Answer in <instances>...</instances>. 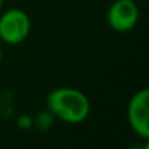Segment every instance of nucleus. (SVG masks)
Returning <instances> with one entry per match:
<instances>
[{
    "label": "nucleus",
    "mask_w": 149,
    "mask_h": 149,
    "mask_svg": "<svg viewBox=\"0 0 149 149\" xmlns=\"http://www.w3.org/2000/svg\"><path fill=\"white\" fill-rule=\"evenodd\" d=\"M53 121H54V116L47 110V111H41L38 114V117L34 120V124L40 129V130H48L51 126H53Z\"/></svg>",
    "instance_id": "5"
},
{
    "label": "nucleus",
    "mask_w": 149,
    "mask_h": 149,
    "mask_svg": "<svg viewBox=\"0 0 149 149\" xmlns=\"http://www.w3.org/2000/svg\"><path fill=\"white\" fill-rule=\"evenodd\" d=\"M127 118L133 132L142 139L149 137V89L137 91L127 107Z\"/></svg>",
    "instance_id": "3"
},
{
    "label": "nucleus",
    "mask_w": 149,
    "mask_h": 149,
    "mask_svg": "<svg viewBox=\"0 0 149 149\" xmlns=\"http://www.w3.org/2000/svg\"><path fill=\"white\" fill-rule=\"evenodd\" d=\"M47 110L69 124L85 121L91 113L89 98L76 88H57L47 97Z\"/></svg>",
    "instance_id": "1"
},
{
    "label": "nucleus",
    "mask_w": 149,
    "mask_h": 149,
    "mask_svg": "<svg viewBox=\"0 0 149 149\" xmlns=\"http://www.w3.org/2000/svg\"><path fill=\"white\" fill-rule=\"evenodd\" d=\"M3 2L5 0H0V9H2V6H3Z\"/></svg>",
    "instance_id": "8"
},
{
    "label": "nucleus",
    "mask_w": 149,
    "mask_h": 149,
    "mask_svg": "<svg viewBox=\"0 0 149 149\" xmlns=\"http://www.w3.org/2000/svg\"><path fill=\"white\" fill-rule=\"evenodd\" d=\"M2 58H3V53H2V48H0V63H2Z\"/></svg>",
    "instance_id": "7"
},
{
    "label": "nucleus",
    "mask_w": 149,
    "mask_h": 149,
    "mask_svg": "<svg viewBox=\"0 0 149 149\" xmlns=\"http://www.w3.org/2000/svg\"><path fill=\"white\" fill-rule=\"evenodd\" d=\"M31 32V19L21 9H9L0 16V40L6 44H21Z\"/></svg>",
    "instance_id": "2"
},
{
    "label": "nucleus",
    "mask_w": 149,
    "mask_h": 149,
    "mask_svg": "<svg viewBox=\"0 0 149 149\" xmlns=\"http://www.w3.org/2000/svg\"><path fill=\"white\" fill-rule=\"evenodd\" d=\"M134 2H146V0H134Z\"/></svg>",
    "instance_id": "9"
},
{
    "label": "nucleus",
    "mask_w": 149,
    "mask_h": 149,
    "mask_svg": "<svg viewBox=\"0 0 149 149\" xmlns=\"http://www.w3.org/2000/svg\"><path fill=\"white\" fill-rule=\"evenodd\" d=\"M108 25L117 32H127L134 28L139 21L137 2L134 0H116L107 12Z\"/></svg>",
    "instance_id": "4"
},
{
    "label": "nucleus",
    "mask_w": 149,
    "mask_h": 149,
    "mask_svg": "<svg viewBox=\"0 0 149 149\" xmlns=\"http://www.w3.org/2000/svg\"><path fill=\"white\" fill-rule=\"evenodd\" d=\"M18 126H19V129H24V130L31 129V127L34 126V120H32L28 114H22V116L18 118Z\"/></svg>",
    "instance_id": "6"
}]
</instances>
